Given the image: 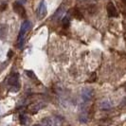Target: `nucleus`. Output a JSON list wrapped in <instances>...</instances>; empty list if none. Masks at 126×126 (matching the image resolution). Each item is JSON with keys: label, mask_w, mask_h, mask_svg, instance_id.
<instances>
[{"label": "nucleus", "mask_w": 126, "mask_h": 126, "mask_svg": "<svg viewBox=\"0 0 126 126\" xmlns=\"http://www.w3.org/2000/svg\"><path fill=\"white\" fill-rule=\"evenodd\" d=\"M100 107L102 110H109V109H111V107H112V103H111L110 101L105 100V101H102L100 103Z\"/></svg>", "instance_id": "nucleus-11"}, {"label": "nucleus", "mask_w": 126, "mask_h": 126, "mask_svg": "<svg viewBox=\"0 0 126 126\" xmlns=\"http://www.w3.org/2000/svg\"><path fill=\"white\" fill-rule=\"evenodd\" d=\"M13 11H14V13H17L20 17L26 18V16H27V14H26V10L22 4H20L19 2L15 1L13 4Z\"/></svg>", "instance_id": "nucleus-2"}, {"label": "nucleus", "mask_w": 126, "mask_h": 126, "mask_svg": "<svg viewBox=\"0 0 126 126\" xmlns=\"http://www.w3.org/2000/svg\"><path fill=\"white\" fill-rule=\"evenodd\" d=\"M71 16H73L74 18L78 19V20H82V13L78 10V9H73V10H71L70 12H68Z\"/></svg>", "instance_id": "nucleus-10"}, {"label": "nucleus", "mask_w": 126, "mask_h": 126, "mask_svg": "<svg viewBox=\"0 0 126 126\" xmlns=\"http://www.w3.org/2000/svg\"><path fill=\"white\" fill-rule=\"evenodd\" d=\"M8 29H9V27L6 24L0 25V39H2V40L6 39L7 35H8Z\"/></svg>", "instance_id": "nucleus-9"}, {"label": "nucleus", "mask_w": 126, "mask_h": 126, "mask_svg": "<svg viewBox=\"0 0 126 126\" xmlns=\"http://www.w3.org/2000/svg\"><path fill=\"white\" fill-rule=\"evenodd\" d=\"M32 126H42L41 124H34V125H32Z\"/></svg>", "instance_id": "nucleus-19"}, {"label": "nucleus", "mask_w": 126, "mask_h": 126, "mask_svg": "<svg viewBox=\"0 0 126 126\" xmlns=\"http://www.w3.org/2000/svg\"><path fill=\"white\" fill-rule=\"evenodd\" d=\"M8 85L10 86V90L12 92H17L20 89V84H19V75L18 73H13L11 74L8 78L7 81Z\"/></svg>", "instance_id": "nucleus-1"}, {"label": "nucleus", "mask_w": 126, "mask_h": 126, "mask_svg": "<svg viewBox=\"0 0 126 126\" xmlns=\"http://www.w3.org/2000/svg\"><path fill=\"white\" fill-rule=\"evenodd\" d=\"M46 106L44 102H36V103H32L31 105H29L28 110L29 112H31L32 114H36L38 111H40L42 108H44Z\"/></svg>", "instance_id": "nucleus-4"}, {"label": "nucleus", "mask_w": 126, "mask_h": 126, "mask_svg": "<svg viewBox=\"0 0 126 126\" xmlns=\"http://www.w3.org/2000/svg\"><path fill=\"white\" fill-rule=\"evenodd\" d=\"M70 19H71V15H70L69 13L66 15V16H64L62 20V25L64 29H67L70 25Z\"/></svg>", "instance_id": "nucleus-13"}, {"label": "nucleus", "mask_w": 126, "mask_h": 126, "mask_svg": "<svg viewBox=\"0 0 126 126\" xmlns=\"http://www.w3.org/2000/svg\"><path fill=\"white\" fill-rule=\"evenodd\" d=\"M65 13V8L63 6H61L58 10H57L55 13L53 14V16L51 17L52 20H55V21H58V20H60V18H62L63 17V15Z\"/></svg>", "instance_id": "nucleus-7"}, {"label": "nucleus", "mask_w": 126, "mask_h": 126, "mask_svg": "<svg viewBox=\"0 0 126 126\" xmlns=\"http://www.w3.org/2000/svg\"><path fill=\"white\" fill-rule=\"evenodd\" d=\"M25 36L24 34H19L18 35V39H17V47L18 48H23L24 47V44H25Z\"/></svg>", "instance_id": "nucleus-14"}, {"label": "nucleus", "mask_w": 126, "mask_h": 126, "mask_svg": "<svg viewBox=\"0 0 126 126\" xmlns=\"http://www.w3.org/2000/svg\"><path fill=\"white\" fill-rule=\"evenodd\" d=\"M87 120H88L87 114L86 113L81 114V116H80V121H81V122H83V123H85V122H87Z\"/></svg>", "instance_id": "nucleus-16"}, {"label": "nucleus", "mask_w": 126, "mask_h": 126, "mask_svg": "<svg viewBox=\"0 0 126 126\" xmlns=\"http://www.w3.org/2000/svg\"><path fill=\"white\" fill-rule=\"evenodd\" d=\"M106 10H107L108 16L110 17H116L118 15V12H117V9L112 2H109L106 6Z\"/></svg>", "instance_id": "nucleus-6"}, {"label": "nucleus", "mask_w": 126, "mask_h": 126, "mask_svg": "<svg viewBox=\"0 0 126 126\" xmlns=\"http://www.w3.org/2000/svg\"><path fill=\"white\" fill-rule=\"evenodd\" d=\"M13 51H12V50H10V51H9V55H8V57H9V58H11V57L13 56Z\"/></svg>", "instance_id": "nucleus-18"}, {"label": "nucleus", "mask_w": 126, "mask_h": 126, "mask_svg": "<svg viewBox=\"0 0 126 126\" xmlns=\"http://www.w3.org/2000/svg\"><path fill=\"white\" fill-rule=\"evenodd\" d=\"M25 73L27 74V76L30 78V79H32V80H36V76L34 74V72L32 70H25Z\"/></svg>", "instance_id": "nucleus-15"}, {"label": "nucleus", "mask_w": 126, "mask_h": 126, "mask_svg": "<svg viewBox=\"0 0 126 126\" xmlns=\"http://www.w3.org/2000/svg\"><path fill=\"white\" fill-rule=\"evenodd\" d=\"M0 114H1V113H0Z\"/></svg>", "instance_id": "nucleus-20"}, {"label": "nucleus", "mask_w": 126, "mask_h": 126, "mask_svg": "<svg viewBox=\"0 0 126 126\" xmlns=\"http://www.w3.org/2000/svg\"><path fill=\"white\" fill-rule=\"evenodd\" d=\"M19 120H20V123L22 125H28L30 123V121H31V119L27 115H20Z\"/></svg>", "instance_id": "nucleus-12"}, {"label": "nucleus", "mask_w": 126, "mask_h": 126, "mask_svg": "<svg viewBox=\"0 0 126 126\" xmlns=\"http://www.w3.org/2000/svg\"><path fill=\"white\" fill-rule=\"evenodd\" d=\"M36 13H37V17L39 19H43L47 15V4L45 3V1H41L40 2Z\"/></svg>", "instance_id": "nucleus-3"}, {"label": "nucleus", "mask_w": 126, "mask_h": 126, "mask_svg": "<svg viewBox=\"0 0 126 126\" xmlns=\"http://www.w3.org/2000/svg\"><path fill=\"white\" fill-rule=\"evenodd\" d=\"M96 79H97V76H96V73H93L91 77H90V79H89V82H94L96 81Z\"/></svg>", "instance_id": "nucleus-17"}, {"label": "nucleus", "mask_w": 126, "mask_h": 126, "mask_svg": "<svg viewBox=\"0 0 126 126\" xmlns=\"http://www.w3.org/2000/svg\"><path fill=\"white\" fill-rule=\"evenodd\" d=\"M93 97V89L90 88H83L82 90V99L83 101H88Z\"/></svg>", "instance_id": "nucleus-5"}, {"label": "nucleus", "mask_w": 126, "mask_h": 126, "mask_svg": "<svg viewBox=\"0 0 126 126\" xmlns=\"http://www.w3.org/2000/svg\"><path fill=\"white\" fill-rule=\"evenodd\" d=\"M31 28H32V23H31L30 21H25V22L21 25L19 34H24V35H26V33L31 30Z\"/></svg>", "instance_id": "nucleus-8"}]
</instances>
